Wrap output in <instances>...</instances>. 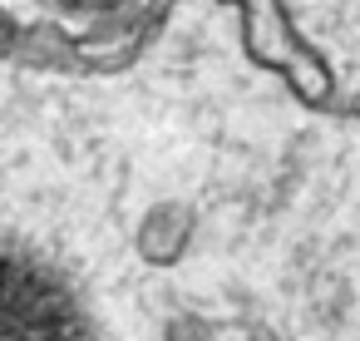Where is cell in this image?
<instances>
[{
  "mask_svg": "<svg viewBox=\"0 0 360 341\" xmlns=\"http://www.w3.org/2000/svg\"><path fill=\"white\" fill-rule=\"evenodd\" d=\"M193 242H198V213H193L188 203H178V198L153 203V208L139 218V232H134L139 262H143V267H158V272L178 267V262L193 252Z\"/></svg>",
  "mask_w": 360,
  "mask_h": 341,
  "instance_id": "3957f363",
  "label": "cell"
},
{
  "mask_svg": "<svg viewBox=\"0 0 360 341\" xmlns=\"http://www.w3.org/2000/svg\"><path fill=\"white\" fill-rule=\"evenodd\" d=\"M183 0H148L124 16H99V20H79V30L70 20H6V60L25 65V70H55V75H124L134 70L153 40L168 30L173 11Z\"/></svg>",
  "mask_w": 360,
  "mask_h": 341,
  "instance_id": "6da1fadb",
  "label": "cell"
},
{
  "mask_svg": "<svg viewBox=\"0 0 360 341\" xmlns=\"http://www.w3.org/2000/svg\"><path fill=\"white\" fill-rule=\"evenodd\" d=\"M45 6L70 20H99V16H124L134 6H148V0H45Z\"/></svg>",
  "mask_w": 360,
  "mask_h": 341,
  "instance_id": "277c9868",
  "label": "cell"
},
{
  "mask_svg": "<svg viewBox=\"0 0 360 341\" xmlns=\"http://www.w3.org/2000/svg\"><path fill=\"white\" fill-rule=\"evenodd\" d=\"M237 11V40L242 55L262 70L276 75L281 89L311 109V114H335L340 109V75L326 60V50L316 40H306V30L296 25L286 0H232Z\"/></svg>",
  "mask_w": 360,
  "mask_h": 341,
  "instance_id": "7a4b0ae2",
  "label": "cell"
},
{
  "mask_svg": "<svg viewBox=\"0 0 360 341\" xmlns=\"http://www.w3.org/2000/svg\"><path fill=\"white\" fill-rule=\"evenodd\" d=\"M222 6H232V0H222Z\"/></svg>",
  "mask_w": 360,
  "mask_h": 341,
  "instance_id": "8992f818",
  "label": "cell"
},
{
  "mask_svg": "<svg viewBox=\"0 0 360 341\" xmlns=\"http://www.w3.org/2000/svg\"><path fill=\"white\" fill-rule=\"evenodd\" d=\"M340 119H350L355 129H360V89H350V94H340V109H335Z\"/></svg>",
  "mask_w": 360,
  "mask_h": 341,
  "instance_id": "5b68a950",
  "label": "cell"
}]
</instances>
